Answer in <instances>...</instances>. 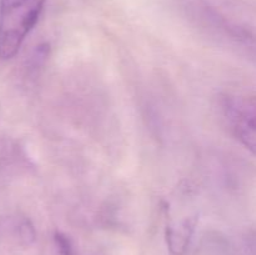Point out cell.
I'll list each match as a JSON object with an SVG mask.
<instances>
[{"label":"cell","mask_w":256,"mask_h":255,"mask_svg":"<svg viewBox=\"0 0 256 255\" xmlns=\"http://www.w3.org/2000/svg\"><path fill=\"white\" fill-rule=\"evenodd\" d=\"M45 0H0V60L19 52L39 20Z\"/></svg>","instance_id":"cell-1"},{"label":"cell","mask_w":256,"mask_h":255,"mask_svg":"<svg viewBox=\"0 0 256 255\" xmlns=\"http://www.w3.org/2000/svg\"><path fill=\"white\" fill-rule=\"evenodd\" d=\"M225 112L238 140L256 155V96L232 98L225 104Z\"/></svg>","instance_id":"cell-2"},{"label":"cell","mask_w":256,"mask_h":255,"mask_svg":"<svg viewBox=\"0 0 256 255\" xmlns=\"http://www.w3.org/2000/svg\"><path fill=\"white\" fill-rule=\"evenodd\" d=\"M195 222L190 219L182 222L179 226H169L166 232L168 245L170 252L174 255H182L186 252L190 244L192 232H194Z\"/></svg>","instance_id":"cell-3"},{"label":"cell","mask_w":256,"mask_h":255,"mask_svg":"<svg viewBox=\"0 0 256 255\" xmlns=\"http://www.w3.org/2000/svg\"><path fill=\"white\" fill-rule=\"evenodd\" d=\"M55 240H56L58 249L60 250L62 255H75L72 242H70V240L68 239L65 235L56 234V238H55Z\"/></svg>","instance_id":"cell-4"},{"label":"cell","mask_w":256,"mask_h":255,"mask_svg":"<svg viewBox=\"0 0 256 255\" xmlns=\"http://www.w3.org/2000/svg\"><path fill=\"white\" fill-rule=\"evenodd\" d=\"M19 235L22 238V242H32L34 240V229L32 228V225L29 222H22L19 226Z\"/></svg>","instance_id":"cell-5"}]
</instances>
